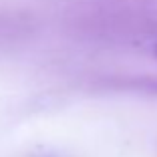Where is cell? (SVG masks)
<instances>
[{
    "instance_id": "obj_1",
    "label": "cell",
    "mask_w": 157,
    "mask_h": 157,
    "mask_svg": "<svg viewBox=\"0 0 157 157\" xmlns=\"http://www.w3.org/2000/svg\"><path fill=\"white\" fill-rule=\"evenodd\" d=\"M153 56L157 58V44H155V46H153Z\"/></svg>"
}]
</instances>
